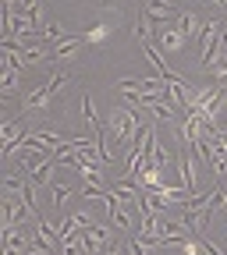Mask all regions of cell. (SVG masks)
Returning a JSON list of instances; mask_svg holds the SVG:
<instances>
[{"label": "cell", "mask_w": 227, "mask_h": 255, "mask_svg": "<svg viewBox=\"0 0 227 255\" xmlns=\"http://www.w3.org/2000/svg\"><path fill=\"white\" fill-rule=\"evenodd\" d=\"M174 25H178V32H181L185 39H196V36H199V28H203V25H199V14H196V11H181Z\"/></svg>", "instance_id": "5"}, {"label": "cell", "mask_w": 227, "mask_h": 255, "mask_svg": "<svg viewBox=\"0 0 227 255\" xmlns=\"http://www.w3.org/2000/svg\"><path fill=\"white\" fill-rule=\"evenodd\" d=\"M0 92H4V100H11V96L18 92V71L14 68H0Z\"/></svg>", "instance_id": "6"}, {"label": "cell", "mask_w": 227, "mask_h": 255, "mask_svg": "<svg viewBox=\"0 0 227 255\" xmlns=\"http://www.w3.org/2000/svg\"><path fill=\"white\" fill-rule=\"evenodd\" d=\"M82 36H68L64 43H57V46H50V60H57V64H64V60H71L78 50H82Z\"/></svg>", "instance_id": "4"}, {"label": "cell", "mask_w": 227, "mask_h": 255, "mask_svg": "<svg viewBox=\"0 0 227 255\" xmlns=\"http://www.w3.org/2000/svg\"><path fill=\"white\" fill-rule=\"evenodd\" d=\"M68 82H71V71H53V75H50V78H46L43 85H46V89H50V92L57 96V92H60L64 85H68Z\"/></svg>", "instance_id": "9"}, {"label": "cell", "mask_w": 227, "mask_h": 255, "mask_svg": "<svg viewBox=\"0 0 227 255\" xmlns=\"http://www.w3.org/2000/svg\"><path fill=\"white\" fill-rule=\"evenodd\" d=\"M71 195H75V188H71V184H60V181L50 184V199H53V206H64Z\"/></svg>", "instance_id": "8"}, {"label": "cell", "mask_w": 227, "mask_h": 255, "mask_svg": "<svg viewBox=\"0 0 227 255\" xmlns=\"http://www.w3.org/2000/svg\"><path fill=\"white\" fill-rule=\"evenodd\" d=\"M110 220L117 223L121 231H128V227H132V220H128V213H124V209H114V213H110Z\"/></svg>", "instance_id": "10"}, {"label": "cell", "mask_w": 227, "mask_h": 255, "mask_svg": "<svg viewBox=\"0 0 227 255\" xmlns=\"http://www.w3.org/2000/svg\"><path fill=\"white\" fill-rule=\"evenodd\" d=\"M142 14H146L153 25H174L181 11H178L174 0H142Z\"/></svg>", "instance_id": "1"}, {"label": "cell", "mask_w": 227, "mask_h": 255, "mask_svg": "<svg viewBox=\"0 0 227 255\" xmlns=\"http://www.w3.org/2000/svg\"><path fill=\"white\" fill-rule=\"evenodd\" d=\"M53 167H57V159L50 156V159H46V163H43L39 170H32V174H28V181L36 184V188H39V184H53Z\"/></svg>", "instance_id": "7"}, {"label": "cell", "mask_w": 227, "mask_h": 255, "mask_svg": "<svg viewBox=\"0 0 227 255\" xmlns=\"http://www.w3.org/2000/svg\"><path fill=\"white\" fill-rule=\"evenodd\" d=\"M188 39L178 32V25H160V32H156V46L164 50V53H174V50H181Z\"/></svg>", "instance_id": "3"}, {"label": "cell", "mask_w": 227, "mask_h": 255, "mask_svg": "<svg viewBox=\"0 0 227 255\" xmlns=\"http://www.w3.org/2000/svg\"><path fill=\"white\" fill-rule=\"evenodd\" d=\"M50 103H53V92H50L46 85H36L32 92H25L21 110H25L28 117H39V114H46V110H50Z\"/></svg>", "instance_id": "2"}]
</instances>
